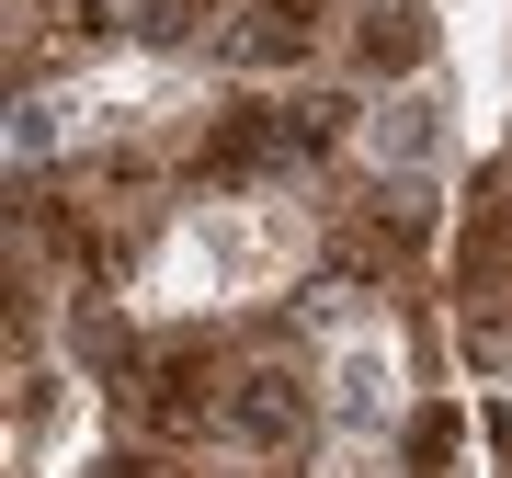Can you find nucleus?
Masks as SVG:
<instances>
[{
  "label": "nucleus",
  "mask_w": 512,
  "mask_h": 478,
  "mask_svg": "<svg viewBox=\"0 0 512 478\" xmlns=\"http://www.w3.org/2000/svg\"><path fill=\"white\" fill-rule=\"evenodd\" d=\"M387 478H490V444H478V387H421L399 444H387Z\"/></svg>",
  "instance_id": "7"
},
{
  "label": "nucleus",
  "mask_w": 512,
  "mask_h": 478,
  "mask_svg": "<svg viewBox=\"0 0 512 478\" xmlns=\"http://www.w3.org/2000/svg\"><path fill=\"white\" fill-rule=\"evenodd\" d=\"M217 456L239 467H308L330 456V422H319V365H296V353H228V387H217Z\"/></svg>",
  "instance_id": "3"
},
{
  "label": "nucleus",
  "mask_w": 512,
  "mask_h": 478,
  "mask_svg": "<svg viewBox=\"0 0 512 478\" xmlns=\"http://www.w3.org/2000/svg\"><path fill=\"white\" fill-rule=\"evenodd\" d=\"M319 251H330L319 194H285V183L194 194L183 217L148 239L126 296H137V319H228V308H251V296H285Z\"/></svg>",
  "instance_id": "1"
},
{
  "label": "nucleus",
  "mask_w": 512,
  "mask_h": 478,
  "mask_svg": "<svg viewBox=\"0 0 512 478\" xmlns=\"http://www.w3.org/2000/svg\"><path fill=\"white\" fill-rule=\"evenodd\" d=\"M0 148H12V171L35 183V171H57V160H80L92 148V80H35V92L12 103V126H0Z\"/></svg>",
  "instance_id": "8"
},
{
  "label": "nucleus",
  "mask_w": 512,
  "mask_h": 478,
  "mask_svg": "<svg viewBox=\"0 0 512 478\" xmlns=\"http://www.w3.org/2000/svg\"><path fill=\"white\" fill-rule=\"evenodd\" d=\"M456 23L433 12V0H342V80L365 103L387 92H410V80H433V69H456Z\"/></svg>",
  "instance_id": "6"
},
{
  "label": "nucleus",
  "mask_w": 512,
  "mask_h": 478,
  "mask_svg": "<svg viewBox=\"0 0 512 478\" xmlns=\"http://www.w3.org/2000/svg\"><path fill=\"white\" fill-rule=\"evenodd\" d=\"M194 69L239 80V92H308L342 69V0H239Z\"/></svg>",
  "instance_id": "4"
},
{
  "label": "nucleus",
  "mask_w": 512,
  "mask_h": 478,
  "mask_svg": "<svg viewBox=\"0 0 512 478\" xmlns=\"http://www.w3.org/2000/svg\"><path fill=\"white\" fill-rule=\"evenodd\" d=\"M410 399H421V376H410V331L399 319H376V331L319 353V422H330L342 456H387L399 422H410Z\"/></svg>",
  "instance_id": "5"
},
{
  "label": "nucleus",
  "mask_w": 512,
  "mask_h": 478,
  "mask_svg": "<svg viewBox=\"0 0 512 478\" xmlns=\"http://www.w3.org/2000/svg\"><path fill=\"white\" fill-rule=\"evenodd\" d=\"M478 137H490L478 80L467 69H433V80H410V92L365 103V160H353V171H376V183H456V171L478 160Z\"/></svg>",
  "instance_id": "2"
}]
</instances>
